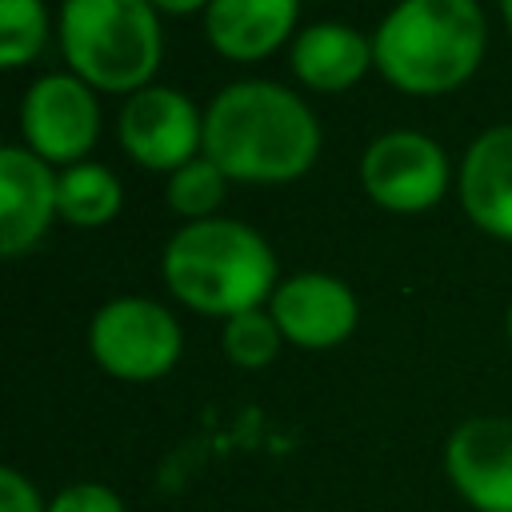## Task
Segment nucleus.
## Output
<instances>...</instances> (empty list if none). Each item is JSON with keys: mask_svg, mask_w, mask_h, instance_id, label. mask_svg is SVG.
<instances>
[{"mask_svg": "<svg viewBox=\"0 0 512 512\" xmlns=\"http://www.w3.org/2000/svg\"><path fill=\"white\" fill-rule=\"evenodd\" d=\"M320 152V124L312 108L280 84H228L204 112V156L248 184L296 180Z\"/></svg>", "mask_w": 512, "mask_h": 512, "instance_id": "nucleus-1", "label": "nucleus"}, {"mask_svg": "<svg viewBox=\"0 0 512 512\" xmlns=\"http://www.w3.org/2000/svg\"><path fill=\"white\" fill-rule=\"evenodd\" d=\"M484 56L476 0H400L372 36V60L388 84L412 96L460 88Z\"/></svg>", "mask_w": 512, "mask_h": 512, "instance_id": "nucleus-2", "label": "nucleus"}, {"mask_svg": "<svg viewBox=\"0 0 512 512\" xmlns=\"http://www.w3.org/2000/svg\"><path fill=\"white\" fill-rule=\"evenodd\" d=\"M164 280L188 308L228 320L276 288V256L240 220H192L164 248Z\"/></svg>", "mask_w": 512, "mask_h": 512, "instance_id": "nucleus-3", "label": "nucleus"}, {"mask_svg": "<svg viewBox=\"0 0 512 512\" xmlns=\"http://www.w3.org/2000/svg\"><path fill=\"white\" fill-rule=\"evenodd\" d=\"M60 48L72 72L104 92H140L164 52L148 0H64Z\"/></svg>", "mask_w": 512, "mask_h": 512, "instance_id": "nucleus-4", "label": "nucleus"}, {"mask_svg": "<svg viewBox=\"0 0 512 512\" xmlns=\"http://www.w3.org/2000/svg\"><path fill=\"white\" fill-rule=\"evenodd\" d=\"M88 348L116 380H160L180 360V324L156 300L120 296L92 316Z\"/></svg>", "mask_w": 512, "mask_h": 512, "instance_id": "nucleus-5", "label": "nucleus"}, {"mask_svg": "<svg viewBox=\"0 0 512 512\" xmlns=\"http://www.w3.org/2000/svg\"><path fill=\"white\" fill-rule=\"evenodd\" d=\"M20 132L40 160L80 164L100 136V108L92 84L80 76H40L20 104Z\"/></svg>", "mask_w": 512, "mask_h": 512, "instance_id": "nucleus-6", "label": "nucleus"}, {"mask_svg": "<svg viewBox=\"0 0 512 512\" xmlns=\"http://www.w3.org/2000/svg\"><path fill=\"white\" fill-rule=\"evenodd\" d=\"M368 196L388 212H424L448 188V160L436 140L420 132H384L360 160Z\"/></svg>", "mask_w": 512, "mask_h": 512, "instance_id": "nucleus-7", "label": "nucleus"}, {"mask_svg": "<svg viewBox=\"0 0 512 512\" xmlns=\"http://www.w3.org/2000/svg\"><path fill=\"white\" fill-rule=\"evenodd\" d=\"M120 144L136 164L176 172L196 160V148H204V120L184 92L140 88L120 108Z\"/></svg>", "mask_w": 512, "mask_h": 512, "instance_id": "nucleus-8", "label": "nucleus"}, {"mask_svg": "<svg viewBox=\"0 0 512 512\" xmlns=\"http://www.w3.org/2000/svg\"><path fill=\"white\" fill-rule=\"evenodd\" d=\"M444 468L456 492L476 512H512V420H464L444 448Z\"/></svg>", "mask_w": 512, "mask_h": 512, "instance_id": "nucleus-9", "label": "nucleus"}, {"mask_svg": "<svg viewBox=\"0 0 512 512\" xmlns=\"http://www.w3.org/2000/svg\"><path fill=\"white\" fill-rule=\"evenodd\" d=\"M356 316L352 288L324 272H300L272 292V320L300 348H336L352 336Z\"/></svg>", "mask_w": 512, "mask_h": 512, "instance_id": "nucleus-10", "label": "nucleus"}, {"mask_svg": "<svg viewBox=\"0 0 512 512\" xmlns=\"http://www.w3.org/2000/svg\"><path fill=\"white\" fill-rule=\"evenodd\" d=\"M56 212V176L32 148H0V252H28Z\"/></svg>", "mask_w": 512, "mask_h": 512, "instance_id": "nucleus-11", "label": "nucleus"}, {"mask_svg": "<svg viewBox=\"0 0 512 512\" xmlns=\"http://www.w3.org/2000/svg\"><path fill=\"white\" fill-rule=\"evenodd\" d=\"M460 200L472 224L512 240V124H496L472 140L460 168Z\"/></svg>", "mask_w": 512, "mask_h": 512, "instance_id": "nucleus-12", "label": "nucleus"}, {"mask_svg": "<svg viewBox=\"0 0 512 512\" xmlns=\"http://www.w3.org/2000/svg\"><path fill=\"white\" fill-rule=\"evenodd\" d=\"M296 12L300 0H212L204 8V32L220 56L260 60L288 40Z\"/></svg>", "mask_w": 512, "mask_h": 512, "instance_id": "nucleus-13", "label": "nucleus"}, {"mask_svg": "<svg viewBox=\"0 0 512 512\" xmlns=\"http://www.w3.org/2000/svg\"><path fill=\"white\" fill-rule=\"evenodd\" d=\"M372 60V44L348 24H312L292 44V72L316 92L352 88Z\"/></svg>", "mask_w": 512, "mask_h": 512, "instance_id": "nucleus-14", "label": "nucleus"}, {"mask_svg": "<svg viewBox=\"0 0 512 512\" xmlns=\"http://www.w3.org/2000/svg\"><path fill=\"white\" fill-rule=\"evenodd\" d=\"M56 212L76 228H100L120 212V180L104 164H72L56 176Z\"/></svg>", "mask_w": 512, "mask_h": 512, "instance_id": "nucleus-15", "label": "nucleus"}, {"mask_svg": "<svg viewBox=\"0 0 512 512\" xmlns=\"http://www.w3.org/2000/svg\"><path fill=\"white\" fill-rule=\"evenodd\" d=\"M224 180L228 176L208 156L188 160L168 180V204L188 220H212V212L224 204Z\"/></svg>", "mask_w": 512, "mask_h": 512, "instance_id": "nucleus-16", "label": "nucleus"}, {"mask_svg": "<svg viewBox=\"0 0 512 512\" xmlns=\"http://www.w3.org/2000/svg\"><path fill=\"white\" fill-rule=\"evenodd\" d=\"M280 340H284L280 324L272 320V312H260V308L240 312V316H228V324H224V352L240 368H264V364H272L276 352H280Z\"/></svg>", "mask_w": 512, "mask_h": 512, "instance_id": "nucleus-17", "label": "nucleus"}, {"mask_svg": "<svg viewBox=\"0 0 512 512\" xmlns=\"http://www.w3.org/2000/svg\"><path fill=\"white\" fill-rule=\"evenodd\" d=\"M48 16L40 0H0V60L4 68H20L44 48Z\"/></svg>", "mask_w": 512, "mask_h": 512, "instance_id": "nucleus-18", "label": "nucleus"}, {"mask_svg": "<svg viewBox=\"0 0 512 512\" xmlns=\"http://www.w3.org/2000/svg\"><path fill=\"white\" fill-rule=\"evenodd\" d=\"M48 512H124V500L108 484H68L52 496Z\"/></svg>", "mask_w": 512, "mask_h": 512, "instance_id": "nucleus-19", "label": "nucleus"}, {"mask_svg": "<svg viewBox=\"0 0 512 512\" xmlns=\"http://www.w3.org/2000/svg\"><path fill=\"white\" fill-rule=\"evenodd\" d=\"M0 512H48L40 504V492L28 476L16 468H0Z\"/></svg>", "mask_w": 512, "mask_h": 512, "instance_id": "nucleus-20", "label": "nucleus"}, {"mask_svg": "<svg viewBox=\"0 0 512 512\" xmlns=\"http://www.w3.org/2000/svg\"><path fill=\"white\" fill-rule=\"evenodd\" d=\"M156 12H172V16H184V12H196V8H208L212 0H148Z\"/></svg>", "mask_w": 512, "mask_h": 512, "instance_id": "nucleus-21", "label": "nucleus"}, {"mask_svg": "<svg viewBox=\"0 0 512 512\" xmlns=\"http://www.w3.org/2000/svg\"><path fill=\"white\" fill-rule=\"evenodd\" d=\"M500 12H504V20H508V28H512V0H500Z\"/></svg>", "mask_w": 512, "mask_h": 512, "instance_id": "nucleus-22", "label": "nucleus"}, {"mask_svg": "<svg viewBox=\"0 0 512 512\" xmlns=\"http://www.w3.org/2000/svg\"><path fill=\"white\" fill-rule=\"evenodd\" d=\"M508 340H512V308H508Z\"/></svg>", "mask_w": 512, "mask_h": 512, "instance_id": "nucleus-23", "label": "nucleus"}]
</instances>
